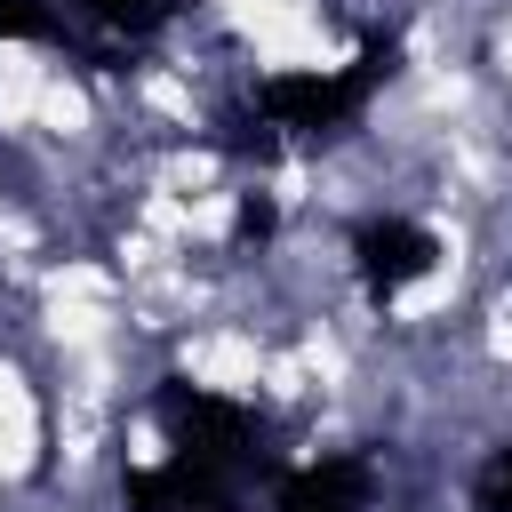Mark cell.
Returning a JSON list of instances; mask_svg holds the SVG:
<instances>
[{"label":"cell","mask_w":512,"mask_h":512,"mask_svg":"<svg viewBox=\"0 0 512 512\" xmlns=\"http://www.w3.org/2000/svg\"><path fill=\"white\" fill-rule=\"evenodd\" d=\"M48 472V392L24 352H0V496Z\"/></svg>","instance_id":"1"}]
</instances>
